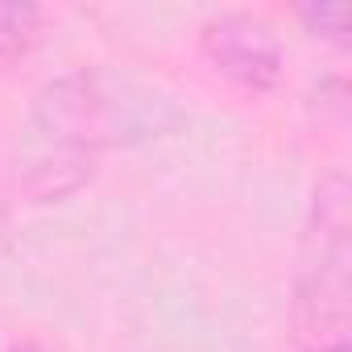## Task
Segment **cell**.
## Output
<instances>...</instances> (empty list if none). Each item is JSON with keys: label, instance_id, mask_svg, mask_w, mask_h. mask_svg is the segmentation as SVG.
Segmentation results:
<instances>
[{"label": "cell", "instance_id": "6da1fadb", "mask_svg": "<svg viewBox=\"0 0 352 352\" xmlns=\"http://www.w3.org/2000/svg\"><path fill=\"white\" fill-rule=\"evenodd\" d=\"M204 50L208 58L236 83L265 91L282 75V46L274 30L249 13H224L204 25Z\"/></svg>", "mask_w": 352, "mask_h": 352}, {"label": "cell", "instance_id": "7a4b0ae2", "mask_svg": "<svg viewBox=\"0 0 352 352\" xmlns=\"http://www.w3.org/2000/svg\"><path fill=\"white\" fill-rule=\"evenodd\" d=\"M38 9L34 5H0V58H13L21 50H30L34 30H38Z\"/></svg>", "mask_w": 352, "mask_h": 352}, {"label": "cell", "instance_id": "3957f363", "mask_svg": "<svg viewBox=\"0 0 352 352\" xmlns=\"http://www.w3.org/2000/svg\"><path fill=\"white\" fill-rule=\"evenodd\" d=\"M298 13H302V21H307L311 30H319V34H327V38H344V30H348V5H344V0H327V5H302Z\"/></svg>", "mask_w": 352, "mask_h": 352}, {"label": "cell", "instance_id": "277c9868", "mask_svg": "<svg viewBox=\"0 0 352 352\" xmlns=\"http://www.w3.org/2000/svg\"><path fill=\"white\" fill-rule=\"evenodd\" d=\"M315 352H348V344H319Z\"/></svg>", "mask_w": 352, "mask_h": 352}, {"label": "cell", "instance_id": "5b68a950", "mask_svg": "<svg viewBox=\"0 0 352 352\" xmlns=\"http://www.w3.org/2000/svg\"><path fill=\"white\" fill-rule=\"evenodd\" d=\"M13 352H34V348H13Z\"/></svg>", "mask_w": 352, "mask_h": 352}]
</instances>
